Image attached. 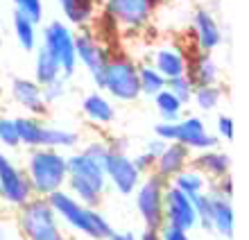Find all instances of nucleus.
I'll return each instance as SVG.
<instances>
[{
    "instance_id": "f257e3e1",
    "label": "nucleus",
    "mask_w": 249,
    "mask_h": 240,
    "mask_svg": "<svg viewBox=\"0 0 249 240\" xmlns=\"http://www.w3.org/2000/svg\"><path fill=\"white\" fill-rule=\"evenodd\" d=\"M50 206L54 208V213L59 220H64L72 231H77L82 236H89L93 240H107L113 234L111 222L100 213L98 208L86 206L82 202H77L68 190L59 188L48 195Z\"/></svg>"
},
{
    "instance_id": "473e14b6",
    "label": "nucleus",
    "mask_w": 249,
    "mask_h": 240,
    "mask_svg": "<svg viewBox=\"0 0 249 240\" xmlns=\"http://www.w3.org/2000/svg\"><path fill=\"white\" fill-rule=\"evenodd\" d=\"M41 91H43V100H46L48 107H50V104H54V102H59L61 97L68 93L66 77H57V79H53V82H48V84L41 86Z\"/></svg>"
},
{
    "instance_id": "2f4dec72",
    "label": "nucleus",
    "mask_w": 249,
    "mask_h": 240,
    "mask_svg": "<svg viewBox=\"0 0 249 240\" xmlns=\"http://www.w3.org/2000/svg\"><path fill=\"white\" fill-rule=\"evenodd\" d=\"M193 206H195L197 213V224H202L204 229H211V195L206 190L195 195L193 197Z\"/></svg>"
},
{
    "instance_id": "7ed1b4c3",
    "label": "nucleus",
    "mask_w": 249,
    "mask_h": 240,
    "mask_svg": "<svg viewBox=\"0 0 249 240\" xmlns=\"http://www.w3.org/2000/svg\"><path fill=\"white\" fill-rule=\"evenodd\" d=\"M25 175L30 179L32 193L39 197H48L50 193L66 186V154L53 148H34L25 161Z\"/></svg>"
},
{
    "instance_id": "1a4fd4ad",
    "label": "nucleus",
    "mask_w": 249,
    "mask_h": 240,
    "mask_svg": "<svg viewBox=\"0 0 249 240\" xmlns=\"http://www.w3.org/2000/svg\"><path fill=\"white\" fill-rule=\"evenodd\" d=\"M34 197L25 170L18 168L7 154L0 152V200L18 208Z\"/></svg>"
},
{
    "instance_id": "412c9836",
    "label": "nucleus",
    "mask_w": 249,
    "mask_h": 240,
    "mask_svg": "<svg viewBox=\"0 0 249 240\" xmlns=\"http://www.w3.org/2000/svg\"><path fill=\"white\" fill-rule=\"evenodd\" d=\"M61 7V14L64 18L71 23V25L77 27H86L95 20V14H98V0H57Z\"/></svg>"
},
{
    "instance_id": "f704fd0d",
    "label": "nucleus",
    "mask_w": 249,
    "mask_h": 240,
    "mask_svg": "<svg viewBox=\"0 0 249 240\" xmlns=\"http://www.w3.org/2000/svg\"><path fill=\"white\" fill-rule=\"evenodd\" d=\"M109 152H111V143H105V141H91V143H86L84 149H82V154L89 156L91 161L100 163L102 168H105V161H107V156H109Z\"/></svg>"
},
{
    "instance_id": "b1692460",
    "label": "nucleus",
    "mask_w": 249,
    "mask_h": 240,
    "mask_svg": "<svg viewBox=\"0 0 249 240\" xmlns=\"http://www.w3.org/2000/svg\"><path fill=\"white\" fill-rule=\"evenodd\" d=\"M57 77H64V75H61V66L57 64V59H54L46 48L41 46L39 50H36V59H34V82L43 86Z\"/></svg>"
},
{
    "instance_id": "c03bdc74",
    "label": "nucleus",
    "mask_w": 249,
    "mask_h": 240,
    "mask_svg": "<svg viewBox=\"0 0 249 240\" xmlns=\"http://www.w3.org/2000/svg\"><path fill=\"white\" fill-rule=\"evenodd\" d=\"M0 240H5V229H2V224H0Z\"/></svg>"
},
{
    "instance_id": "a18cd8bd",
    "label": "nucleus",
    "mask_w": 249,
    "mask_h": 240,
    "mask_svg": "<svg viewBox=\"0 0 249 240\" xmlns=\"http://www.w3.org/2000/svg\"><path fill=\"white\" fill-rule=\"evenodd\" d=\"M177 2H190V0H177Z\"/></svg>"
},
{
    "instance_id": "c9c22d12",
    "label": "nucleus",
    "mask_w": 249,
    "mask_h": 240,
    "mask_svg": "<svg viewBox=\"0 0 249 240\" xmlns=\"http://www.w3.org/2000/svg\"><path fill=\"white\" fill-rule=\"evenodd\" d=\"M16 12L25 14L27 18H32L34 23L43 20V0H12Z\"/></svg>"
},
{
    "instance_id": "79ce46f5",
    "label": "nucleus",
    "mask_w": 249,
    "mask_h": 240,
    "mask_svg": "<svg viewBox=\"0 0 249 240\" xmlns=\"http://www.w3.org/2000/svg\"><path fill=\"white\" fill-rule=\"evenodd\" d=\"M138 240H161V234H159V229H145L141 236H136Z\"/></svg>"
},
{
    "instance_id": "4468645a",
    "label": "nucleus",
    "mask_w": 249,
    "mask_h": 240,
    "mask_svg": "<svg viewBox=\"0 0 249 240\" xmlns=\"http://www.w3.org/2000/svg\"><path fill=\"white\" fill-rule=\"evenodd\" d=\"M9 91H12V97L16 100V104H20L30 116H46L48 113V104L43 100L41 84H36L34 79L14 77Z\"/></svg>"
},
{
    "instance_id": "72a5a7b5",
    "label": "nucleus",
    "mask_w": 249,
    "mask_h": 240,
    "mask_svg": "<svg viewBox=\"0 0 249 240\" xmlns=\"http://www.w3.org/2000/svg\"><path fill=\"white\" fill-rule=\"evenodd\" d=\"M0 143L5 148H18V129H16V120L14 118H0Z\"/></svg>"
},
{
    "instance_id": "c756f323",
    "label": "nucleus",
    "mask_w": 249,
    "mask_h": 240,
    "mask_svg": "<svg viewBox=\"0 0 249 240\" xmlns=\"http://www.w3.org/2000/svg\"><path fill=\"white\" fill-rule=\"evenodd\" d=\"M190 102L197 104V109L199 111H213L220 107L222 102V89L217 84H206V86H195V91H193V100Z\"/></svg>"
},
{
    "instance_id": "a211bd4d",
    "label": "nucleus",
    "mask_w": 249,
    "mask_h": 240,
    "mask_svg": "<svg viewBox=\"0 0 249 240\" xmlns=\"http://www.w3.org/2000/svg\"><path fill=\"white\" fill-rule=\"evenodd\" d=\"M190 166L197 168L202 172L204 177H209V179H220V177L229 175L231 170V156L227 152L217 148H211V149H202L197 156H190Z\"/></svg>"
},
{
    "instance_id": "e433bc0d",
    "label": "nucleus",
    "mask_w": 249,
    "mask_h": 240,
    "mask_svg": "<svg viewBox=\"0 0 249 240\" xmlns=\"http://www.w3.org/2000/svg\"><path fill=\"white\" fill-rule=\"evenodd\" d=\"M217 138L220 141H233L236 136V125H233V118L231 116H217Z\"/></svg>"
},
{
    "instance_id": "9d476101",
    "label": "nucleus",
    "mask_w": 249,
    "mask_h": 240,
    "mask_svg": "<svg viewBox=\"0 0 249 240\" xmlns=\"http://www.w3.org/2000/svg\"><path fill=\"white\" fill-rule=\"evenodd\" d=\"M105 175H107V182L111 184L120 195H134L136 186L143 179V175L138 172L134 161H131V156L124 149L113 148V145L105 161Z\"/></svg>"
},
{
    "instance_id": "f8f14e48",
    "label": "nucleus",
    "mask_w": 249,
    "mask_h": 240,
    "mask_svg": "<svg viewBox=\"0 0 249 240\" xmlns=\"http://www.w3.org/2000/svg\"><path fill=\"white\" fill-rule=\"evenodd\" d=\"M75 55H77V64H82L86 71L91 73L93 82H98L111 52L107 50L105 43L93 32L82 30L79 34H75Z\"/></svg>"
},
{
    "instance_id": "a19ab883",
    "label": "nucleus",
    "mask_w": 249,
    "mask_h": 240,
    "mask_svg": "<svg viewBox=\"0 0 249 240\" xmlns=\"http://www.w3.org/2000/svg\"><path fill=\"white\" fill-rule=\"evenodd\" d=\"M165 145H168V143H165V141H161V138H159V136H154V138H152V141H147V145H145V152H150V154L154 156V159H157V156H159V154H161V152H163V149H165Z\"/></svg>"
},
{
    "instance_id": "bb28decb",
    "label": "nucleus",
    "mask_w": 249,
    "mask_h": 240,
    "mask_svg": "<svg viewBox=\"0 0 249 240\" xmlns=\"http://www.w3.org/2000/svg\"><path fill=\"white\" fill-rule=\"evenodd\" d=\"M170 184L172 186H177L181 193H186L188 197H195V195H199V193H204L206 190V177L199 172L197 168H193V166H188L186 170H181L179 175H175L170 179Z\"/></svg>"
},
{
    "instance_id": "aec40b11",
    "label": "nucleus",
    "mask_w": 249,
    "mask_h": 240,
    "mask_svg": "<svg viewBox=\"0 0 249 240\" xmlns=\"http://www.w3.org/2000/svg\"><path fill=\"white\" fill-rule=\"evenodd\" d=\"M82 113H84L93 125H111L116 120V109H113L111 100L100 91H93L89 95H84L82 100Z\"/></svg>"
},
{
    "instance_id": "39448f33",
    "label": "nucleus",
    "mask_w": 249,
    "mask_h": 240,
    "mask_svg": "<svg viewBox=\"0 0 249 240\" xmlns=\"http://www.w3.org/2000/svg\"><path fill=\"white\" fill-rule=\"evenodd\" d=\"M98 89L109 93L120 102H134L141 97V86H138V64L129 55H109L105 64V71L95 82Z\"/></svg>"
},
{
    "instance_id": "ddd939ff",
    "label": "nucleus",
    "mask_w": 249,
    "mask_h": 240,
    "mask_svg": "<svg viewBox=\"0 0 249 240\" xmlns=\"http://www.w3.org/2000/svg\"><path fill=\"white\" fill-rule=\"evenodd\" d=\"M175 143H181L193 152H202V149H211L220 145V138L215 134L206 131V125L199 116H188L175 120Z\"/></svg>"
},
{
    "instance_id": "4be33fe9",
    "label": "nucleus",
    "mask_w": 249,
    "mask_h": 240,
    "mask_svg": "<svg viewBox=\"0 0 249 240\" xmlns=\"http://www.w3.org/2000/svg\"><path fill=\"white\" fill-rule=\"evenodd\" d=\"M186 75L195 86H206V84H217L220 77V68H217L215 59L211 57V52H202L197 55L193 61H188V71Z\"/></svg>"
},
{
    "instance_id": "dca6fc26",
    "label": "nucleus",
    "mask_w": 249,
    "mask_h": 240,
    "mask_svg": "<svg viewBox=\"0 0 249 240\" xmlns=\"http://www.w3.org/2000/svg\"><path fill=\"white\" fill-rule=\"evenodd\" d=\"M193 30H195L197 48L202 52H213L222 43V30L217 25L215 16L209 9H195L193 14Z\"/></svg>"
},
{
    "instance_id": "ea45409f",
    "label": "nucleus",
    "mask_w": 249,
    "mask_h": 240,
    "mask_svg": "<svg viewBox=\"0 0 249 240\" xmlns=\"http://www.w3.org/2000/svg\"><path fill=\"white\" fill-rule=\"evenodd\" d=\"M215 186H213V190H217V193L227 195V197H231L233 195V182H231V175H224L220 177V179H215Z\"/></svg>"
},
{
    "instance_id": "5701e85b",
    "label": "nucleus",
    "mask_w": 249,
    "mask_h": 240,
    "mask_svg": "<svg viewBox=\"0 0 249 240\" xmlns=\"http://www.w3.org/2000/svg\"><path fill=\"white\" fill-rule=\"evenodd\" d=\"M79 143V134L64 127H50L43 123L41 131V145L39 148H53V149H71Z\"/></svg>"
},
{
    "instance_id": "393cba45",
    "label": "nucleus",
    "mask_w": 249,
    "mask_h": 240,
    "mask_svg": "<svg viewBox=\"0 0 249 240\" xmlns=\"http://www.w3.org/2000/svg\"><path fill=\"white\" fill-rule=\"evenodd\" d=\"M12 25H14V34H16L18 46L23 48L25 52L36 50V41H39V34H36V23H34L32 18H27L25 14L14 12Z\"/></svg>"
},
{
    "instance_id": "423d86ee",
    "label": "nucleus",
    "mask_w": 249,
    "mask_h": 240,
    "mask_svg": "<svg viewBox=\"0 0 249 240\" xmlns=\"http://www.w3.org/2000/svg\"><path fill=\"white\" fill-rule=\"evenodd\" d=\"M161 0H105V16L123 30H143L150 25Z\"/></svg>"
},
{
    "instance_id": "2eb2a0df",
    "label": "nucleus",
    "mask_w": 249,
    "mask_h": 240,
    "mask_svg": "<svg viewBox=\"0 0 249 240\" xmlns=\"http://www.w3.org/2000/svg\"><path fill=\"white\" fill-rule=\"evenodd\" d=\"M190 156H193V152H190L186 145L172 141V143L165 145L163 152L154 159V170H152V172H157L161 179L170 182L172 177L179 175L181 170H186L190 166Z\"/></svg>"
},
{
    "instance_id": "37998d69",
    "label": "nucleus",
    "mask_w": 249,
    "mask_h": 240,
    "mask_svg": "<svg viewBox=\"0 0 249 240\" xmlns=\"http://www.w3.org/2000/svg\"><path fill=\"white\" fill-rule=\"evenodd\" d=\"M107 240H138V238H136L134 234H131V231H123V234H118V231H113V234L109 236Z\"/></svg>"
},
{
    "instance_id": "cd10ccee",
    "label": "nucleus",
    "mask_w": 249,
    "mask_h": 240,
    "mask_svg": "<svg viewBox=\"0 0 249 240\" xmlns=\"http://www.w3.org/2000/svg\"><path fill=\"white\" fill-rule=\"evenodd\" d=\"M154 97V107H157L159 116H161V120H168V123H175V120H179L181 118V113H184V107L186 104L179 100L177 95L172 91H168V89H163V91H159Z\"/></svg>"
},
{
    "instance_id": "f03ea898",
    "label": "nucleus",
    "mask_w": 249,
    "mask_h": 240,
    "mask_svg": "<svg viewBox=\"0 0 249 240\" xmlns=\"http://www.w3.org/2000/svg\"><path fill=\"white\" fill-rule=\"evenodd\" d=\"M66 168H68V175H66L68 193L77 202L86 204V206L98 208L102 204V200H105L107 184H109L105 168L100 163L91 161L82 152L66 156Z\"/></svg>"
},
{
    "instance_id": "4c0bfd02",
    "label": "nucleus",
    "mask_w": 249,
    "mask_h": 240,
    "mask_svg": "<svg viewBox=\"0 0 249 240\" xmlns=\"http://www.w3.org/2000/svg\"><path fill=\"white\" fill-rule=\"evenodd\" d=\"M131 161H134V166H136V170L141 175H150L154 170V156L150 152H141V154L131 156Z\"/></svg>"
},
{
    "instance_id": "f3484780",
    "label": "nucleus",
    "mask_w": 249,
    "mask_h": 240,
    "mask_svg": "<svg viewBox=\"0 0 249 240\" xmlns=\"http://www.w3.org/2000/svg\"><path fill=\"white\" fill-rule=\"evenodd\" d=\"M211 229L217 231L224 238H233V224H236V215H233V204L231 197L217 193L211 188Z\"/></svg>"
},
{
    "instance_id": "20e7f679",
    "label": "nucleus",
    "mask_w": 249,
    "mask_h": 240,
    "mask_svg": "<svg viewBox=\"0 0 249 240\" xmlns=\"http://www.w3.org/2000/svg\"><path fill=\"white\" fill-rule=\"evenodd\" d=\"M18 229L25 240H68L48 197L39 195L18 206Z\"/></svg>"
},
{
    "instance_id": "6ab92c4d",
    "label": "nucleus",
    "mask_w": 249,
    "mask_h": 240,
    "mask_svg": "<svg viewBox=\"0 0 249 240\" xmlns=\"http://www.w3.org/2000/svg\"><path fill=\"white\" fill-rule=\"evenodd\" d=\"M152 66H154L165 79H170V77H179V75H184V73L188 71V59H186V55L179 50V48L165 46L154 52Z\"/></svg>"
},
{
    "instance_id": "49530a36",
    "label": "nucleus",
    "mask_w": 249,
    "mask_h": 240,
    "mask_svg": "<svg viewBox=\"0 0 249 240\" xmlns=\"http://www.w3.org/2000/svg\"><path fill=\"white\" fill-rule=\"evenodd\" d=\"M0 95H2V84H0Z\"/></svg>"
},
{
    "instance_id": "7c9ffc66",
    "label": "nucleus",
    "mask_w": 249,
    "mask_h": 240,
    "mask_svg": "<svg viewBox=\"0 0 249 240\" xmlns=\"http://www.w3.org/2000/svg\"><path fill=\"white\" fill-rule=\"evenodd\" d=\"M165 89L175 93V95H177L184 104H188L190 100H193V91H195V84L190 82V77L184 73V75H179V77H170V79H168V82H165Z\"/></svg>"
},
{
    "instance_id": "a878e982",
    "label": "nucleus",
    "mask_w": 249,
    "mask_h": 240,
    "mask_svg": "<svg viewBox=\"0 0 249 240\" xmlns=\"http://www.w3.org/2000/svg\"><path fill=\"white\" fill-rule=\"evenodd\" d=\"M16 120V129H18L20 145L34 149L41 145V131H43V120L39 116H18Z\"/></svg>"
},
{
    "instance_id": "c85d7f7f",
    "label": "nucleus",
    "mask_w": 249,
    "mask_h": 240,
    "mask_svg": "<svg viewBox=\"0 0 249 240\" xmlns=\"http://www.w3.org/2000/svg\"><path fill=\"white\" fill-rule=\"evenodd\" d=\"M168 79L154 68L152 64H138V86H141V95H157L159 91L165 89Z\"/></svg>"
},
{
    "instance_id": "9b49d317",
    "label": "nucleus",
    "mask_w": 249,
    "mask_h": 240,
    "mask_svg": "<svg viewBox=\"0 0 249 240\" xmlns=\"http://www.w3.org/2000/svg\"><path fill=\"white\" fill-rule=\"evenodd\" d=\"M163 220L165 224L179 227L184 231H190V229L197 227V213L195 206H193V197L181 193L170 182L163 190Z\"/></svg>"
},
{
    "instance_id": "6e6552de",
    "label": "nucleus",
    "mask_w": 249,
    "mask_h": 240,
    "mask_svg": "<svg viewBox=\"0 0 249 240\" xmlns=\"http://www.w3.org/2000/svg\"><path fill=\"white\" fill-rule=\"evenodd\" d=\"M43 48H46L57 64L61 66V75L66 79L77 71V55H75V32L61 20H50L43 27Z\"/></svg>"
},
{
    "instance_id": "58836bf2",
    "label": "nucleus",
    "mask_w": 249,
    "mask_h": 240,
    "mask_svg": "<svg viewBox=\"0 0 249 240\" xmlns=\"http://www.w3.org/2000/svg\"><path fill=\"white\" fill-rule=\"evenodd\" d=\"M159 234H161V240H190L188 231H184V229L179 227H172V224H165L159 229Z\"/></svg>"
},
{
    "instance_id": "0eeeda50",
    "label": "nucleus",
    "mask_w": 249,
    "mask_h": 240,
    "mask_svg": "<svg viewBox=\"0 0 249 240\" xmlns=\"http://www.w3.org/2000/svg\"><path fill=\"white\" fill-rule=\"evenodd\" d=\"M168 186L165 179L150 172V175L141 179L136 186V211L143 220L145 229H161L163 227V190Z\"/></svg>"
}]
</instances>
